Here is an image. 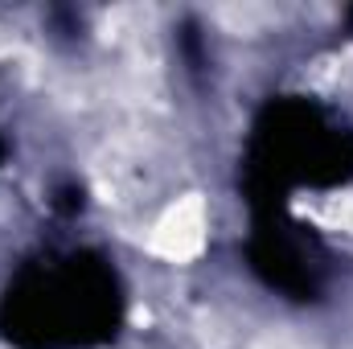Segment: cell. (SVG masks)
<instances>
[{
    "mask_svg": "<svg viewBox=\"0 0 353 349\" xmlns=\"http://www.w3.org/2000/svg\"><path fill=\"white\" fill-rule=\"evenodd\" d=\"M201 239H205L201 201H197V197H189V201H181L176 210H169V214H165V222L157 226L152 247H157L165 259H189V255L201 247Z\"/></svg>",
    "mask_w": 353,
    "mask_h": 349,
    "instance_id": "6da1fadb",
    "label": "cell"
}]
</instances>
